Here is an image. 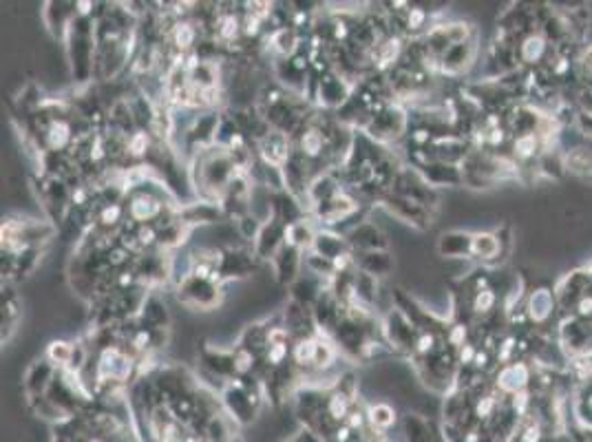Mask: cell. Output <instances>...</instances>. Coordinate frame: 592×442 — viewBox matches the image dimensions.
Masks as SVG:
<instances>
[{"label": "cell", "instance_id": "cell-1", "mask_svg": "<svg viewBox=\"0 0 592 442\" xmlns=\"http://www.w3.org/2000/svg\"><path fill=\"white\" fill-rule=\"evenodd\" d=\"M347 411H349V403H347V398L343 394H336L329 398V414L334 416V418H345Z\"/></svg>", "mask_w": 592, "mask_h": 442}, {"label": "cell", "instance_id": "cell-2", "mask_svg": "<svg viewBox=\"0 0 592 442\" xmlns=\"http://www.w3.org/2000/svg\"><path fill=\"white\" fill-rule=\"evenodd\" d=\"M371 420H374L376 425H391V420H394V414H391L389 407H385V405H378V407L371 409Z\"/></svg>", "mask_w": 592, "mask_h": 442}, {"label": "cell", "instance_id": "cell-3", "mask_svg": "<svg viewBox=\"0 0 592 442\" xmlns=\"http://www.w3.org/2000/svg\"><path fill=\"white\" fill-rule=\"evenodd\" d=\"M320 144H323V142H320V135H318L316 131H309L307 135L303 137V148H305L307 153H312V155L320 151Z\"/></svg>", "mask_w": 592, "mask_h": 442}, {"label": "cell", "instance_id": "cell-4", "mask_svg": "<svg viewBox=\"0 0 592 442\" xmlns=\"http://www.w3.org/2000/svg\"><path fill=\"white\" fill-rule=\"evenodd\" d=\"M175 38H177V44L179 47H190V42H192V31H190V27L188 24H179V29H177V33H175Z\"/></svg>", "mask_w": 592, "mask_h": 442}, {"label": "cell", "instance_id": "cell-5", "mask_svg": "<svg viewBox=\"0 0 592 442\" xmlns=\"http://www.w3.org/2000/svg\"><path fill=\"white\" fill-rule=\"evenodd\" d=\"M131 148H133V153L146 151V137L144 135H135L133 137V142H131Z\"/></svg>", "mask_w": 592, "mask_h": 442}]
</instances>
